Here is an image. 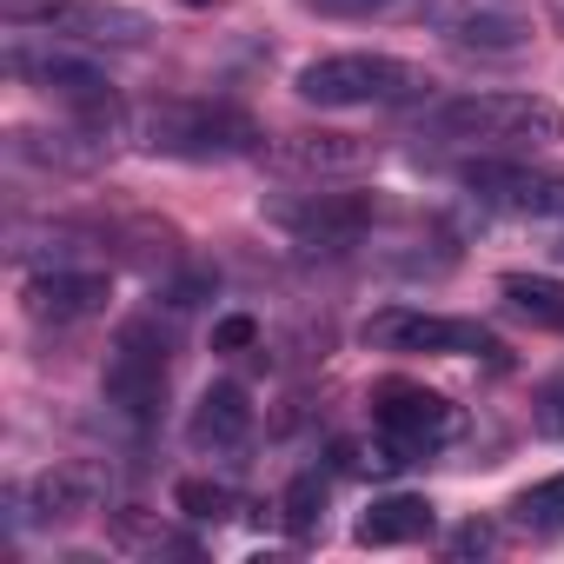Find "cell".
I'll list each match as a JSON object with an SVG mask.
<instances>
[{
    "mask_svg": "<svg viewBox=\"0 0 564 564\" xmlns=\"http://www.w3.org/2000/svg\"><path fill=\"white\" fill-rule=\"evenodd\" d=\"M133 140L166 160H239L259 147V127L232 100H147L133 113Z\"/></svg>",
    "mask_w": 564,
    "mask_h": 564,
    "instance_id": "1",
    "label": "cell"
},
{
    "mask_svg": "<svg viewBox=\"0 0 564 564\" xmlns=\"http://www.w3.org/2000/svg\"><path fill=\"white\" fill-rule=\"evenodd\" d=\"M432 524H438L432 498L392 491V498H372V505H366V518L352 524V538L372 544V551H386V544H419V538H432Z\"/></svg>",
    "mask_w": 564,
    "mask_h": 564,
    "instance_id": "15",
    "label": "cell"
},
{
    "mask_svg": "<svg viewBox=\"0 0 564 564\" xmlns=\"http://www.w3.org/2000/svg\"><path fill=\"white\" fill-rule=\"evenodd\" d=\"M265 219L279 232H293V246H352L379 219V199L372 193H300V199H272Z\"/></svg>",
    "mask_w": 564,
    "mask_h": 564,
    "instance_id": "11",
    "label": "cell"
},
{
    "mask_svg": "<svg viewBox=\"0 0 564 564\" xmlns=\"http://www.w3.org/2000/svg\"><path fill=\"white\" fill-rule=\"evenodd\" d=\"M113 544H127V551H180V557H193V538H180V531H166V524H153L147 511H113Z\"/></svg>",
    "mask_w": 564,
    "mask_h": 564,
    "instance_id": "19",
    "label": "cell"
},
{
    "mask_svg": "<svg viewBox=\"0 0 564 564\" xmlns=\"http://www.w3.org/2000/svg\"><path fill=\"white\" fill-rule=\"evenodd\" d=\"M538 432H544V438H564V379H551V386L538 392Z\"/></svg>",
    "mask_w": 564,
    "mask_h": 564,
    "instance_id": "23",
    "label": "cell"
},
{
    "mask_svg": "<svg viewBox=\"0 0 564 564\" xmlns=\"http://www.w3.org/2000/svg\"><path fill=\"white\" fill-rule=\"evenodd\" d=\"M359 346L379 352H438V359H505L498 333L478 319H445V313H412V306H386L359 326Z\"/></svg>",
    "mask_w": 564,
    "mask_h": 564,
    "instance_id": "5",
    "label": "cell"
},
{
    "mask_svg": "<svg viewBox=\"0 0 564 564\" xmlns=\"http://www.w3.org/2000/svg\"><path fill=\"white\" fill-rule=\"evenodd\" d=\"M21 28H47L61 41H87V47H147L153 21L120 0H14L8 8Z\"/></svg>",
    "mask_w": 564,
    "mask_h": 564,
    "instance_id": "7",
    "label": "cell"
},
{
    "mask_svg": "<svg viewBox=\"0 0 564 564\" xmlns=\"http://www.w3.org/2000/svg\"><path fill=\"white\" fill-rule=\"evenodd\" d=\"M21 300H28V313H34L41 326H80V319L107 313L113 279L94 272V265H54V272H34V279H28Z\"/></svg>",
    "mask_w": 564,
    "mask_h": 564,
    "instance_id": "12",
    "label": "cell"
},
{
    "mask_svg": "<svg viewBox=\"0 0 564 564\" xmlns=\"http://www.w3.org/2000/svg\"><path fill=\"white\" fill-rule=\"evenodd\" d=\"M432 140H465V147H557L564 140V107L538 94H458L419 120Z\"/></svg>",
    "mask_w": 564,
    "mask_h": 564,
    "instance_id": "2",
    "label": "cell"
},
{
    "mask_svg": "<svg viewBox=\"0 0 564 564\" xmlns=\"http://www.w3.org/2000/svg\"><path fill=\"white\" fill-rule=\"evenodd\" d=\"M8 74L28 80V87H41V94H54V100H67L80 120L113 113V80H107L94 61H74V54H61V47L14 41V47H8Z\"/></svg>",
    "mask_w": 564,
    "mask_h": 564,
    "instance_id": "8",
    "label": "cell"
},
{
    "mask_svg": "<svg viewBox=\"0 0 564 564\" xmlns=\"http://www.w3.org/2000/svg\"><path fill=\"white\" fill-rule=\"evenodd\" d=\"M100 392L120 419H153L160 412V392H166V333L153 319H127L107 346V366H100Z\"/></svg>",
    "mask_w": 564,
    "mask_h": 564,
    "instance_id": "6",
    "label": "cell"
},
{
    "mask_svg": "<svg viewBox=\"0 0 564 564\" xmlns=\"http://www.w3.org/2000/svg\"><path fill=\"white\" fill-rule=\"evenodd\" d=\"M279 524H286L293 544H313L319 524H326V478L319 471H300L286 491H279Z\"/></svg>",
    "mask_w": 564,
    "mask_h": 564,
    "instance_id": "18",
    "label": "cell"
},
{
    "mask_svg": "<svg viewBox=\"0 0 564 564\" xmlns=\"http://www.w3.org/2000/svg\"><path fill=\"white\" fill-rule=\"evenodd\" d=\"M366 405H372V425H379V438H386V458H379V465H412V458H425L432 445H445V438L458 432L452 399H438V392L419 386V379H379Z\"/></svg>",
    "mask_w": 564,
    "mask_h": 564,
    "instance_id": "4",
    "label": "cell"
},
{
    "mask_svg": "<svg viewBox=\"0 0 564 564\" xmlns=\"http://www.w3.org/2000/svg\"><path fill=\"white\" fill-rule=\"evenodd\" d=\"M180 8H219V0H180Z\"/></svg>",
    "mask_w": 564,
    "mask_h": 564,
    "instance_id": "27",
    "label": "cell"
},
{
    "mask_svg": "<svg viewBox=\"0 0 564 564\" xmlns=\"http://www.w3.org/2000/svg\"><path fill=\"white\" fill-rule=\"evenodd\" d=\"M452 551H458V557L491 551V524H478V518H471V524H458V531H452Z\"/></svg>",
    "mask_w": 564,
    "mask_h": 564,
    "instance_id": "25",
    "label": "cell"
},
{
    "mask_svg": "<svg viewBox=\"0 0 564 564\" xmlns=\"http://www.w3.org/2000/svg\"><path fill=\"white\" fill-rule=\"evenodd\" d=\"M419 21L452 47H478V54H511L531 41V14L518 0H419Z\"/></svg>",
    "mask_w": 564,
    "mask_h": 564,
    "instance_id": "9",
    "label": "cell"
},
{
    "mask_svg": "<svg viewBox=\"0 0 564 564\" xmlns=\"http://www.w3.org/2000/svg\"><path fill=\"white\" fill-rule=\"evenodd\" d=\"M265 160L293 180H339V173H359L372 160V147L359 133H279Z\"/></svg>",
    "mask_w": 564,
    "mask_h": 564,
    "instance_id": "13",
    "label": "cell"
},
{
    "mask_svg": "<svg viewBox=\"0 0 564 564\" xmlns=\"http://www.w3.org/2000/svg\"><path fill=\"white\" fill-rule=\"evenodd\" d=\"M511 518H518L524 531H564V471L524 485V491L511 498Z\"/></svg>",
    "mask_w": 564,
    "mask_h": 564,
    "instance_id": "20",
    "label": "cell"
},
{
    "mask_svg": "<svg viewBox=\"0 0 564 564\" xmlns=\"http://www.w3.org/2000/svg\"><path fill=\"white\" fill-rule=\"evenodd\" d=\"M498 293H505V306H511L518 319L564 333V279H551V272H505Z\"/></svg>",
    "mask_w": 564,
    "mask_h": 564,
    "instance_id": "17",
    "label": "cell"
},
{
    "mask_svg": "<svg viewBox=\"0 0 564 564\" xmlns=\"http://www.w3.org/2000/svg\"><path fill=\"white\" fill-rule=\"evenodd\" d=\"M246 438H252V399L232 379L206 386L193 399V412H186V445L193 452H239Z\"/></svg>",
    "mask_w": 564,
    "mask_h": 564,
    "instance_id": "14",
    "label": "cell"
},
{
    "mask_svg": "<svg viewBox=\"0 0 564 564\" xmlns=\"http://www.w3.org/2000/svg\"><path fill=\"white\" fill-rule=\"evenodd\" d=\"M465 193H478L498 213L518 219H564V173H538L524 160H465L458 166Z\"/></svg>",
    "mask_w": 564,
    "mask_h": 564,
    "instance_id": "10",
    "label": "cell"
},
{
    "mask_svg": "<svg viewBox=\"0 0 564 564\" xmlns=\"http://www.w3.org/2000/svg\"><path fill=\"white\" fill-rule=\"evenodd\" d=\"M252 346H259V319L226 313V319L213 326V352H252Z\"/></svg>",
    "mask_w": 564,
    "mask_h": 564,
    "instance_id": "22",
    "label": "cell"
},
{
    "mask_svg": "<svg viewBox=\"0 0 564 564\" xmlns=\"http://www.w3.org/2000/svg\"><path fill=\"white\" fill-rule=\"evenodd\" d=\"M544 14H551V28L564 34V0H544Z\"/></svg>",
    "mask_w": 564,
    "mask_h": 564,
    "instance_id": "26",
    "label": "cell"
},
{
    "mask_svg": "<svg viewBox=\"0 0 564 564\" xmlns=\"http://www.w3.org/2000/svg\"><path fill=\"white\" fill-rule=\"evenodd\" d=\"M173 511L193 518V524H219V518L232 511V491L213 485V478H180V485H173Z\"/></svg>",
    "mask_w": 564,
    "mask_h": 564,
    "instance_id": "21",
    "label": "cell"
},
{
    "mask_svg": "<svg viewBox=\"0 0 564 564\" xmlns=\"http://www.w3.org/2000/svg\"><path fill=\"white\" fill-rule=\"evenodd\" d=\"M306 8H319V14H333V21H359V14L392 8V0H306Z\"/></svg>",
    "mask_w": 564,
    "mask_h": 564,
    "instance_id": "24",
    "label": "cell"
},
{
    "mask_svg": "<svg viewBox=\"0 0 564 564\" xmlns=\"http://www.w3.org/2000/svg\"><path fill=\"white\" fill-rule=\"evenodd\" d=\"M94 498H100V478H94L87 465H54V471H41V478L21 491V511H28L34 524H54V518L94 511Z\"/></svg>",
    "mask_w": 564,
    "mask_h": 564,
    "instance_id": "16",
    "label": "cell"
},
{
    "mask_svg": "<svg viewBox=\"0 0 564 564\" xmlns=\"http://www.w3.org/2000/svg\"><path fill=\"white\" fill-rule=\"evenodd\" d=\"M419 87H432V80L412 61H392V54H319V61H306L293 74V94L306 107H333V113H346V107H392V100H405Z\"/></svg>",
    "mask_w": 564,
    "mask_h": 564,
    "instance_id": "3",
    "label": "cell"
}]
</instances>
